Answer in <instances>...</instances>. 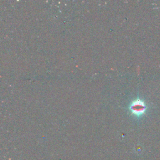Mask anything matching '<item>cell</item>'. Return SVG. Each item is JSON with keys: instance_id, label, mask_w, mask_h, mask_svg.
Returning a JSON list of instances; mask_svg holds the SVG:
<instances>
[{"instance_id": "cell-1", "label": "cell", "mask_w": 160, "mask_h": 160, "mask_svg": "<svg viewBox=\"0 0 160 160\" xmlns=\"http://www.w3.org/2000/svg\"><path fill=\"white\" fill-rule=\"evenodd\" d=\"M130 110L135 115H141L144 113L146 110V106L142 100H136L130 106Z\"/></svg>"}]
</instances>
